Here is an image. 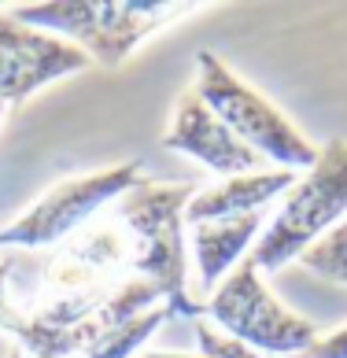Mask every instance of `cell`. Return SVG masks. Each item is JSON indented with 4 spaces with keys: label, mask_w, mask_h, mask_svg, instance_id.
Masks as SVG:
<instances>
[{
    "label": "cell",
    "mask_w": 347,
    "mask_h": 358,
    "mask_svg": "<svg viewBox=\"0 0 347 358\" xmlns=\"http://www.w3.org/2000/svg\"><path fill=\"white\" fill-rule=\"evenodd\" d=\"M163 303L133 273L129 233L111 207L56 248L0 255V333L26 358H85L111 329Z\"/></svg>",
    "instance_id": "cell-1"
},
{
    "label": "cell",
    "mask_w": 347,
    "mask_h": 358,
    "mask_svg": "<svg viewBox=\"0 0 347 358\" xmlns=\"http://www.w3.org/2000/svg\"><path fill=\"white\" fill-rule=\"evenodd\" d=\"M211 4H174V0H48V4H19L11 15L26 26L48 30L82 48L89 63L115 71L163 26L189 19Z\"/></svg>",
    "instance_id": "cell-2"
},
{
    "label": "cell",
    "mask_w": 347,
    "mask_h": 358,
    "mask_svg": "<svg viewBox=\"0 0 347 358\" xmlns=\"http://www.w3.org/2000/svg\"><path fill=\"white\" fill-rule=\"evenodd\" d=\"M192 192L196 185H159L148 178L111 203L133 244V273L155 285L185 317L204 314V303H196L185 285V207Z\"/></svg>",
    "instance_id": "cell-3"
},
{
    "label": "cell",
    "mask_w": 347,
    "mask_h": 358,
    "mask_svg": "<svg viewBox=\"0 0 347 358\" xmlns=\"http://www.w3.org/2000/svg\"><path fill=\"white\" fill-rule=\"evenodd\" d=\"M344 215H347V141L332 137L318 152V163L285 192L277 215L262 229L248 259L262 273L299 262L318 241H325L337 229Z\"/></svg>",
    "instance_id": "cell-4"
},
{
    "label": "cell",
    "mask_w": 347,
    "mask_h": 358,
    "mask_svg": "<svg viewBox=\"0 0 347 358\" xmlns=\"http://www.w3.org/2000/svg\"><path fill=\"white\" fill-rule=\"evenodd\" d=\"M192 92L248 148L274 159L281 170H311L318 163V152L322 148H314L306 141V134L277 103H270L240 74H233L215 52H199L196 56V89Z\"/></svg>",
    "instance_id": "cell-5"
},
{
    "label": "cell",
    "mask_w": 347,
    "mask_h": 358,
    "mask_svg": "<svg viewBox=\"0 0 347 358\" xmlns=\"http://www.w3.org/2000/svg\"><path fill=\"white\" fill-rule=\"evenodd\" d=\"M148 181L141 159L118 163L97 174H82V178H66L59 185L34 200L22 210L15 222H8L0 229V251H41V248H56L66 236H74L78 229L108 210L115 200H122L129 189Z\"/></svg>",
    "instance_id": "cell-6"
},
{
    "label": "cell",
    "mask_w": 347,
    "mask_h": 358,
    "mask_svg": "<svg viewBox=\"0 0 347 358\" xmlns=\"http://www.w3.org/2000/svg\"><path fill=\"white\" fill-rule=\"evenodd\" d=\"M204 317H211L218 333L244 343L255 355H277V358H296L322 336L314 322L292 314L274 299V292L262 281V270L251 259L240 262L207 296Z\"/></svg>",
    "instance_id": "cell-7"
},
{
    "label": "cell",
    "mask_w": 347,
    "mask_h": 358,
    "mask_svg": "<svg viewBox=\"0 0 347 358\" xmlns=\"http://www.w3.org/2000/svg\"><path fill=\"white\" fill-rule=\"evenodd\" d=\"M89 67V56L71 41L26 26L0 11V103H26L45 85Z\"/></svg>",
    "instance_id": "cell-8"
},
{
    "label": "cell",
    "mask_w": 347,
    "mask_h": 358,
    "mask_svg": "<svg viewBox=\"0 0 347 358\" xmlns=\"http://www.w3.org/2000/svg\"><path fill=\"white\" fill-rule=\"evenodd\" d=\"M167 152L192 155L199 166L215 170L218 178H244L255 174V166L262 163V155L255 148H248L222 118L207 108L196 92H185L174 111V122L163 134Z\"/></svg>",
    "instance_id": "cell-9"
},
{
    "label": "cell",
    "mask_w": 347,
    "mask_h": 358,
    "mask_svg": "<svg viewBox=\"0 0 347 358\" xmlns=\"http://www.w3.org/2000/svg\"><path fill=\"white\" fill-rule=\"evenodd\" d=\"M292 185H296L292 170H255V174H244V178H222L192 192L189 207H185V225L259 215L274 196L288 192Z\"/></svg>",
    "instance_id": "cell-10"
},
{
    "label": "cell",
    "mask_w": 347,
    "mask_h": 358,
    "mask_svg": "<svg viewBox=\"0 0 347 358\" xmlns=\"http://www.w3.org/2000/svg\"><path fill=\"white\" fill-rule=\"evenodd\" d=\"M192 229V255L199 270V288L215 292L240 262L248 259L251 241L262 236V210L259 215H240V218H218V222H199Z\"/></svg>",
    "instance_id": "cell-11"
},
{
    "label": "cell",
    "mask_w": 347,
    "mask_h": 358,
    "mask_svg": "<svg viewBox=\"0 0 347 358\" xmlns=\"http://www.w3.org/2000/svg\"><path fill=\"white\" fill-rule=\"evenodd\" d=\"M299 262L332 285H347V222H340L325 241H318Z\"/></svg>",
    "instance_id": "cell-12"
},
{
    "label": "cell",
    "mask_w": 347,
    "mask_h": 358,
    "mask_svg": "<svg viewBox=\"0 0 347 358\" xmlns=\"http://www.w3.org/2000/svg\"><path fill=\"white\" fill-rule=\"evenodd\" d=\"M196 343H199V355H207V358H262L251 348H244V343L218 333L211 322H196Z\"/></svg>",
    "instance_id": "cell-13"
},
{
    "label": "cell",
    "mask_w": 347,
    "mask_h": 358,
    "mask_svg": "<svg viewBox=\"0 0 347 358\" xmlns=\"http://www.w3.org/2000/svg\"><path fill=\"white\" fill-rule=\"evenodd\" d=\"M296 358H347V325L337 329V333H329V336H318L311 348Z\"/></svg>",
    "instance_id": "cell-14"
},
{
    "label": "cell",
    "mask_w": 347,
    "mask_h": 358,
    "mask_svg": "<svg viewBox=\"0 0 347 358\" xmlns=\"http://www.w3.org/2000/svg\"><path fill=\"white\" fill-rule=\"evenodd\" d=\"M141 358H207V355H170V351H155V355H141Z\"/></svg>",
    "instance_id": "cell-15"
},
{
    "label": "cell",
    "mask_w": 347,
    "mask_h": 358,
    "mask_svg": "<svg viewBox=\"0 0 347 358\" xmlns=\"http://www.w3.org/2000/svg\"><path fill=\"white\" fill-rule=\"evenodd\" d=\"M8 358H26V355H22V351H19V348H15V351H11V355H8Z\"/></svg>",
    "instance_id": "cell-16"
},
{
    "label": "cell",
    "mask_w": 347,
    "mask_h": 358,
    "mask_svg": "<svg viewBox=\"0 0 347 358\" xmlns=\"http://www.w3.org/2000/svg\"><path fill=\"white\" fill-rule=\"evenodd\" d=\"M0 118H4V103H0Z\"/></svg>",
    "instance_id": "cell-17"
}]
</instances>
